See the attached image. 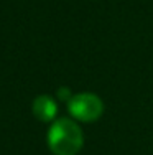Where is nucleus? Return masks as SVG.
I'll return each mask as SVG.
<instances>
[{
	"mask_svg": "<svg viewBox=\"0 0 153 155\" xmlns=\"http://www.w3.org/2000/svg\"><path fill=\"white\" fill-rule=\"evenodd\" d=\"M46 142L54 155H76L82 149L84 135L81 127L72 119L61 117L51 124Z\"/></svg>",
	"mask_w": 153,
	"mask_h": 155,
	"instance_id": "obj_1",
	"label": "nucleus"
},
{
	"mask_svg": "<svg viewBox=\"0 0 153 155\" xmlns=\"http://www.w3.org/2000/svg\"><path fill=\"white\" fill-rule=\"evenodd\" d=\"M68 110L81 122H94L104 112V102L92 93H79L68 101Z\"/></svg>",
	"mask_w": 153,
	"mask_h": 155,
	"instance_id": "obj_2",
	"label": "nucleus"
},
{
	"mask_svg": "<svg viewBox=\"0 0 153 155\" xmlns=\"http://www.w3.org/2000/svg\"><path fill=\"white\" fill-rule=\"evenodd\" d=\"M31 110H33V116L41 122H51V120L56 119L58 114V104L51 96H38V97L33 101V106H31Z\"/></svg>",
	"mask_w": 153,
	"mask_h": 155,
	"instance_id": "obj_3",
	"label": "nucleus"
},
{
	"mask_svg": "<svg viewBox=\"0 0 153 155\" xmlns=\"http://www.w3.org/2000/svg\"><path fill=\"white\" fill-rule=\"evenodd\" d=\"M58 96H59L61 99H66V101H69V99L72 97V96L69 94V89H66V87H61V89L58 91Z\"/></svg>",
	"mask_w": 153,
	"mask_h": 155,
	"instance_id": "obj_4",
	"label": "nucleus"
}]
</instances>
